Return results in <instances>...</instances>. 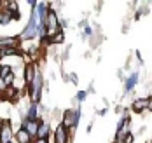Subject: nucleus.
<instances>
[{
	"mask_svg": "<svg viewBox=\"0 0 152 143\" xmlns=\"http://www.w3.org/2000/svg\"><path fill=\"white\" fill-rule=\"evenodd\" d=\"M2 58H4V56H2V51H0V60H2Z\"/></svg>",
	"mask_w": 152,
	"mask_h": 143,
	"instance_id": "nucleus-23",
	"label": "nucleus"
},
{
	"mask_svg": "<svg viewBox=\"0 0 152 143\" xmlns=\"http://www.w3.org/2000/svg\"><path fill=\"white\" fill-rule=\"evenodd\" d=\"M129 133H131V120H129L128 113H124L121 119H119V122H117V134H115V142H122V140H124V136H126V134H129Z\"/></svg>",
	"mask_w": 152,
	"mask_h": 143,
	"instance_id": "nucleus-4",
	"label": "nucleus"
},
{
	"mask_svg": "<svg viewBox=\"0 0 152 143\" xmlns=\"http://www.w3.org/2000/svg\"><path fill=\"white\" fill-rule=\"evenodd\" d=\"M39 126H40V120H28V119H23V122H21V127H23V129H25V131L30 134L33 140L37 138Z\"/></svg>",
	"mask_w": 152,
	"mask_h": 143,
	"instance_id": "nucleus-7",
	"label": "nucleus"
},
{
	"mask_svg": "<svg viewBox=\"0 0 152 143\" xmlns=\"http://www.w3.org/2000/svg\"><path fill=\"white\" fill-rule=\"evenodd\" d=\"M86 96H88V91H79L75 98H77V101H79V103H82V101L86 99Z\"/></svg>",
	"mask_w": 152,
	"mask_h": 143,
	"instance_id": "nucleus-16",
	"label": "nucleus"
},
{
	"mask_svg": "<svg viewBox=\"0 0 152 143\" xmlns=\"http://www.w3.org/2000/svg\"><path fill=\"white\" fill-rule=\"evenodd\" d=\"M138 80H140V75H138L137 72L131 73V75L126 79V82H124V93H131V91L135 89V86L138 84Z\"/></svg>",
	"mask_w": 152,
	"mask_h": 143,
	"instance_id": "nucleus-9",
	"label": "nucleus"
},
{
	"mask_svg": "<svg viewBox=\"0 0 152 143\" xmlns=\"http://www.w3.org/2000/svg\"><path fill=\"white\" fill-rule=\"evenodd\" d=\"M18 37H2L0 35V51H4V49L7 47H14V46H18Z\"/></svg>",
	"mask_w": 152,
	"mask_h": 143,
	"instance_id": "nucleus-11",
	"label": "nucleus"
},
{
	"mask_svg": "<svg viewBox=\"0 0 152 143\" xmlns=\"http://www.w3.org/2000/svg\"><path fill=\"white\" fill-rule=\"evenodd\" d=\"M51 133H53V131H51L49 122H46V120L42 122V120H40V126H39V131H37V138H44V140H47Z\"/></svg>",
	"mask_w": 152,
	"mask_h": 143,
	"instance_id": "nucleus-13",
	"label": "nucleus"
},
{
	"mask_svg": "<svg viewBox=\"0 0 152 143\" xmlns=\"http://www.w3.org/2000/svg\"><path fill=\"white\" fill-rule=\"evenodd\" d=\"M63 40H65V33L60 32V33H56V35H54V37H53L49 42H51V44H61Z\"/></svg>",
	"mask_w": 152,
	"mask_h": 143,
	"instance_id": "nucleus-15",
	"label": "nucleus"
},
{
	"mask_svg": "<svg viewBox=\"0 0 152 143\" xmlns=\"http://www.w3.org/2000/svg\"><path fill=\"white\" fill-rule=\"evenodd\" d=\"M147 110H149V112H152V96L149 98V103H147Z\"/></svg>",
	"mask_w": 152,
	"mask_h": 143,
	"instance_id": "nucleus-21",
	"label": "nucleus"
},
{
	"mask_svg": "<svg viewBox=\"0 0 152 143\" xmlns=\"http://www.w3.org/2000/svg\"><path fill=\"white\" fill-rule=\"evenodd\" d=\"M91 35H93L91 26H89V25H86V26H84V37H91Z\"/></svg>",
	"mask_w": 152,
	"mask_h": 143,
	"instance_id": "nucleus-18",
	"label": "nucleus"
},
{
	"mask_svg": "<svg viewBox=\"0 0 152 143\" xmlns=\"http://www.w3.org/2000/svg\"><path fill=\"white\" fill-rule=\"evenodd\" d=\"M11 143H14V142H11Z\"/></svg>",
	"mask_w": 152,
	"mask_h": 143,
	"instance_id": "nucleus-24",
	"label": "nucleus"
},
{
	"mask_svg": "<svg viewBox=\"0 0 152 143\" xmlns=\"http://www.w3.org/2000/svg\"><path fill=\"white\" fill-rule=\"evenodd\" d=\"M42 87H44V77L39 66H35V75L33 82L28 86V96H30V103H40L42 98Z\"/></svg>",
	"mask_w": 152,
	"mask_h": 143,
	"instance_id": "nucleus-1",
	"label": "nucleus"
},
{
	"mask_svg": "<svg viewBox=\"0 0 152 143\" xmlns=\"http://www.w3.org/2000/svg\"><path fill=\"white\" fill-rule=\"evenodd\" d=\"M98 113H100V115H105V113H107V108H102V110L98 112Z\"/></svg>",
	"mask_w": 152,
	"mask_h": 143,
	"instance_id": "nucleus-22",
	"label": "nucleus"
},
{
	"mask_svg": "<svg viewBox=\"0 0 152 143\" xmlns=\"http://www.w3.org/2000/svg\"><path fill=\"white\" fill-rule=\"evenodd\" d=\"M12 140H14V131H12V126H11V120L4 119L2 127H0V143H11Z\"/></svg>",
	"mask_w": 152,
	"mask_h": 143,
	"instance_id": "nucleus-5",
	"label": "nucleus"
},
{
	"mask_svg": "<svg viewBox=\"0 0 152 143\" xmlns=\"http://www.w3.org/2000/svg\"><path fill=\"white\" fill-rule=\"evenodd\" d=\"M70 80H72V84H77V82H79V79H77L75 73H70Z\"/></svg>",
	"mask_w": 152,
	"mask_h": 143,
	"instance_id": "nucleus-20",
	"label": "nucleus"
},
{
	"mask_svg": "<svg viewBox=\"0 0 152 143\" xmlns=\"http://www.w3.org/2000/svg\"><path fill=\"white\" fill-rule=\"evenodd\" d=\"M14 140H16V143H31L33 142V138H31L23 127H19V129L14 133Z\"/></svg>",
	"mask_w": 152,
	"mask_h": 143,
	"instance_id": "nucleus-10",
	"label": "nucleus"
},
{
	"mask_svg": "<svg viewBox=\"0 0 152 143\" xmlns=\"http://www.w3.org/2000/svg\"><path fill=\"white\" fill-rule=\"evenodd\" d=\"M35 37H37V17H35V14H31L30 19H28V25L25 26L23 32L19 33L18 40H31Z\"/></svg>",
	"mask_w": 152,
	"mask_h": 143,
	"instance_id": "nucleus-3",
	"label": "nucleus"
},
{
	"mask_svg": "<svg viewBox=\"0 0 152 143\" xmlns=\"http://www.w3.org/2000/svg\"><path fill=\"white\" fill-rule=\"evenodd\" d=\"M133 142H135V136H133V133L126 134V136H124V140H122V143H133Z\"/></svg>",
	"mask_w": 152,
	"mask_h": 143,
	"instance_id": "nucleus-17",
	"label": "nucleus"
},
{
	"mask_svg": "<svg viewBox=\"0 0 152 143\" xmlns=\"http://www.w3.org/2000/svg\"><path fill=\"white\" fill-rule=\"evenodd\" d=\"M147 103H149V98H137L133 101V112L142 113V112L147 110Z\"/></svg>",
	"mask_w": 152,
	"mask_h": 143,
	"instance_id": "nucleus-12",
	"label": "nucleus"
},
{
	"mask_svg": "<svg viewBox=\"0 0 152 143\" xmlns=\"http://www.w3.org/2000/svg\"><path fill=\"white\" fill-rule=\"evenodd\" d=\"M53 138H54V143H70L72 142L70 133L61 126V124L56 127V131H53Z\"/></svg>",
	"mask_w": 152,
	"mask_h": 143,
	"instance_id": "nucleus-6",
	"label": "nucleus"
},
{
	"mask_svg": "<svg viewBox=\"0 0 152 143\" xmlns=\"http://www.w3.org/2000/svg\"><path fill=\"white\" fill-rule=\"evenodd\" d=\"M11 73H12V66H9V65H0V77H2V79L9 77Z\"/></svg>",
	"mask_w": 152,
	"mask_h": 143,
	"instance_id": "nucleus-14",
	"label": "nucleus"
},
{
	"mask_svg": "<svg viewBox=\"0 0 152 143\" xmlns=\"http://www.w3.org/2000/svg\"><path fill=\"white\" fill-rule=\"evenodd\" d=\"M79 120H80V107L77 108H68V110L63 112V117H61V126L65 127L70 136L74 134V131L79 126Z\"/></svg>",
	"mask_w": 152,
	"mask_h": 143,
	"instance_id": "nucleus-2",
	"label": "nucleus"
},
{
	"mask_svg": "<svg viewBox=\"0 0 152 143\" xmlns=\"http://www.w3.org/2000/svg\"><path fill=\"white\" fill-rule=\"evenodd\" d=\"M114 143H115V142H114Z\"/></svg>",
	"mask_w": 152,
	"mask_h": 143,
	"instance_id": "nucleus-25",
	"label": "nucleus"
},
{
	"mask_svg": "<svg viewBox=\"0 0 152 143\" xmlns=\"http://www.w3.org/2000/svg\"><path fill=\"white\" fill-rule=\"evenodd\" d=\"M31 143H49V140H44V138H35Z\"/></svg>",
	"mask_w": 152,
	"mask_h": 143,
	"instance_id": "nucleus-19",
	"label": "nucleus"
},
{
	"mask_svg": "<svg viewBox=\"0 0 152 143\" xmlns=\"http://www.w3.org/2000/svg\"><path fill=\"white\" fill-rule=\"evenodd\" d=\"M35 66H37V63H26V65H25V72H23V82H25V86H26V87H28L31 82H33Z\"/></svg>",
	"mask_w": 152,
	"mask_h": 143,
	"instance_id": "nucleus-8",
	"label": "nucleus"
}]
</instances>
